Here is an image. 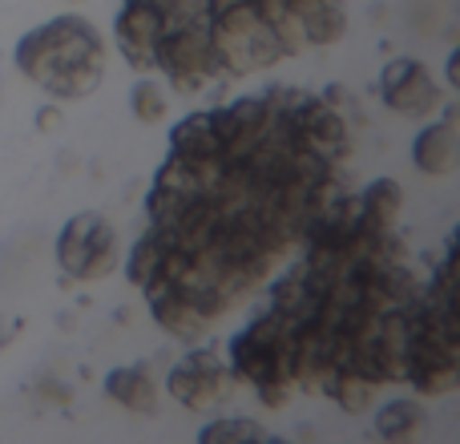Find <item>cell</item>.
<instances>
[{
  "mask_svg": "<svg viewBox=\"0 0 460 444\" xmlns=\"http://www.w3.org/2000/svg\"><path fill=\"white\" fill-rule=\"evenodd\" d=\"M170 4V13H178V8H186V4H194V0H166Z\"/></svg>",
  "mask_w": 460,
  "mask_h": 444,
  "instance_id": "cell-17",
  "label": "cell"
},
{
  "mask_svg": "<svg viewBox=\"0 0 460 444\" xmlns=\"http://www.w3.org/2000/svg\"><path fill=\"white\" fill-rule=\"evenodd\" d=\"M456 162H460L456 121L453 118L429 121L412 142V166L429 178H448V174H456Z\"/></svg>",
  "mask_w": 460,
  "mask_h": 444,
  "instance_id": "cell-9",
  "label": "cell"
},
{
  "mask_svg": "<svg viewBox=\"0 0 460 444\" xmlns=\"http://www.w3.org/2000/svg\"><path fill=\"white\" fill-rule=\"evenodd\" d=\"M380 97L400 118H432L440 110V85L429 73V65L412 57H396L380 73Z\"/></svg>",
  "mask_w": 460,
  "mask_h": 444,
  "instance_id": "cell-8",
  "label": "cell"
},
{
  "mask_svg": "<svg viewBox=\"0 0 460 444\" xmlns=\"http://www.w3.org/2000/svg\"><path fill=\"white\" fill-rule=\"evenodd\" d=\"M166 16H170L166 0H121L118 16H113V40H118L121 57L129 61V69L137 73L154 69V49H158Z\"/></svg>",
  "mask_w": 460,
  "mask_h": 444,
  "instance_id": "cell-7",
  "label": "cell"
},
{
  "mask_svg": "<svg viewBox=\"0 0 460 444\" xmlns=\"http://www.w3.org/2000/svg\"><path fill=\"white\" fill-rule=\"evenodd\" d=\"M105 396H110L113 404H121L126 413L150 416L154 408H158V384H154L146 364H126L105 376Z\"/></svg>",
  "mask_w": 460,
  "mask_h": 444,
  "instance_id": "cell-11",
  "label": "cell"
},
{
  "mask_svg": "<svg viewBox=\"0 0 460 444\" xmlns=\"http://www.w3.org/2000/svg\"><path fill=\"white\" fill-rule=\"evenodd\" d=\"M57 267L73 283H97L118 267V230L97 210H81L57 235Z\"/></svg>",
  "mask_w": 460,
  "mask_h": 444,
  "instance_id": "cell-5",
  "label": "cell"
},
{
  "mask_svg": "<svg viewBox=\"0 0 460 444\" xmlns=\"http://www.w3.org/2000/svg\"><path fill=\"white\" fill-rule=\"evenodd\" d=\"M400 207H404V191H400L396 178H376V182H367L364 194H359V210H364V222L372 230L396 226Z\"/></svg>",
  "mask_w": 460,
  "mask_h": 444,
  "instance_id": "cell-13",
  "label": "cell"
},
{
  "mask_svg": "<svg viewBox=\"0 0 460 444\" xmlns=\"http://www.w3.org/2000/svg\"><path fill=\"white\" fill-rule=\"evenodd\" d=\"M207 32H210V49L218 57L223 77H251V73L270 69L275 61L287 57L279 37L270 32V24L254 8V0H234V4L210 8Z\"/></svg>",
  "mask_w": 460,
  "mask_h": 444,
  "instance_id": "cell-3",
  "label": "cell"
},
{
  "mask_svg": "<svg viewBox=\"0 0 460 444\" xmlns=\"http://www.w3.org/2000/svg\"><path fill=\"white\" fill-rule=\"evenodd\" d=\"M0 348H4V324H0Z\"/></svg>",
  "mask_w": 460,
  "mask_h": 444,
  "instance_id": "cell-18",
  "label": "cell"
},
{
  "mask_svg": "<svg viewBox=\"0 0 460 444\" xmlns=\"http://www.w3.org/2000/svg\"><path fill=\"white\" fill-rule=\"evenodd\" d=\"M16 69L57 102H81L105 77V40L85 16L65 13L16 40Z\"/></svg>",
  "mask_w": 460,
  "mask_h": 444,
  "instance_id": "cell-1",
  "label": "cell"
},
{
  "mask_svg": "<svg viewBox=\"0 0 460 444\" xmlns=\"http://www.w3.org/2000/svg\"><path fill=\"white\" fill-rule=\"evenodd\" d=\"M295 13V24L303 32V45H335L348 29L343 0H287Z\"/></svg>",
  "mask_w": 460,
  "mask_h": 444,
  "instance_id": "cell-10",
  "label": "cell"
},
{
  "mask_svg": "<svg viewBox=\"0 0 460 444\" xmlns=\"http://www.w3.org/2000/svg\"><path fill=\"white\" fill-rule=\"evenodd\" d=\"M129 110H134V118H137V121L154 126V121L166 118L170 97H166V89H162L158 81L142 77V81H134V93H129Z\"/></svg>",
  "mask_w": 460,
  "mask_h": 444,
  "instance_id": "cell-15",
  "label": "cell"
},
{
  "mask_svg": "<svg viewBox=\"0 0 460 444\" xmlns=\"http://www.w3.org/2000/svg\"><path fill=\"white\" fill-rule=\"evenodd\" d=\"M230 368H226V356L210 348H194L170 368L166 376V392L178 400L182 408H194V413H210L226 400L230 392Z\"/></svg>",
  "mask_w": 460,
  "mask_h": 444,
  "instance_id": "cell-6",
  "label": "cell"
},
{
  "mask_svg": "<svg viewBox=\"0 0 460 444\" xmlns=\"http://www.w3.org/2000/svg\"><path fill=\"white\" fill-rule=\"evenodd\" d=\"M170 158H186V162L223 158L218 138H215V121H210V110L186 113V118L170 129Z\"/></svg>",
  "mask_w": 460,
  "mask_h": 444,
  "instance_id": "cell-12",
  "label": "cell"
},
{
  "mask_svg": "<svg viewBox=\"0 0 460 444\" xmlns=\"http://www.w3.org/2000/svg\"><path fill=\"white\" fill-rule=\"evenodd\" d=\"M424 429V408L416 400H388L376 413V432L384 440H412Z\"/></svg>",
  "mask_w": 460,
  "mask_h": 444,
  "instance_id": "cell-14",
  "label": "cell"
},
{
  "mask_svg": "<svg viewBox=\"0 0 460 444\" xmlns=\"http://www.w3.org/2000/svg\"><path fill=\"white\" fill-rule=\"evenodd\" d=\"M226 368L234 380L251 384L262 404H283L295 392L291 384V327L283 315H254L226 343Z\"/></svg>",
  "mask_w": 460,
  "mask_h": 444,
  "instance_id": "cell-2",
  "label": "cell"
},
{
  "mask_svg": "<svg viewBox=\"0 0 460 444\" xmlns=\"http://www.w3.org/2000/svg\"><path fill=\"white\" fill-rule=\"evenodd\" d=\"M199 440H270V432L246 416H218V421L202 424Z\"/></svg>",
  "mask_w": 460,
  "mask_h": 444,
  "instance_id": "cell-16",
  "label": "cell"
},
{
  "mask_svg": "<svg viewBox=\"0 0 460 444\" xmlns=\"http://www.w3.org/2000/svg\"><path fill=\"white\" fill-rule=\"evenodd\" d=\"M154 69L166 73V81L178 93H199L202 85L223 77L218 57L210 49V32H207V8L202 0L178 8L166 16L162 24L158 49H154Z\"/></svg>",
  "mask_w": 460,
  "mask_h": 444,
  "instance_id": "cell-4",
  "label": "cell"
}]
</instances>
